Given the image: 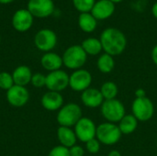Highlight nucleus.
Here are the masks:
<instances>
[{"mask_svg": "<svg viewBox=\"0 0 157 156\" xmlns=\"http://www.w3.org/2000/svg\"><path fill=\"white\" fill-rule=\"evenodd\" d=\"M99 40L105 53L113 57L121 55L127 47L126 36L121 30L115 28H108L104 29Z\"/></svg>", "mask_w": 157, "mask_h": 156, "instance_id": "1", "label": "nucleus"}, {"mask_svg": "<svg viewBox=\"0 0 157 156\" xmlns=\"http://www.w3.org/2000/svg\"><path fill=\"white\" fill-rule=\"evenodd\" d=\"M122 133L118 124L105 121L97 127L96 138L101 144L111 146L117 144L121 139Z\"/></svg>", "mask_w": 157, "mask_h": 156, "instance_id": "2", "label": "nucleus"}, {"mask_svg": "<svg viewBox=\"0 0 157 156\" xmlns=\"http://www.w3.org/2000/svg\"><path fill=\"white\" fill-rule=\"evenodd\" d=\"M102 117L108 122L119 123L121 119L126 115V108L124 104L118 98L104 100L100 107Z\"/></svg>", "mask_w": 157, "mask_h": 156, "instance_id": "3", "label": "nucleus"}, {"mask_svg": "<svg viewBox=\"0 0 157 156\" xmlns=\"http://www.w3.org/2000/svg\"><path fill=\"white\" fill-rule=\"evenodd\" d=\"M63 63L68 69L78 70L86 64L87 54L81 45H73L66 49L63 55Z\"/></svg>", "mask_w": 157, "mask_h": 156, "instance_id": "4", "label": "nucleus"}, {"mask_svg": "<svg viewBox=\"0 0 157 156\" xmlns=\"http://www.w3.org/2000/svg\"><path fill=\"white\" fill-rule=\"evenodd\" d=\"M82 108L75 103H68L63 106L57 114V121L63 127H75L82 118Z\"/></svg>", "mask_w": 157, "mask_h": 156, "instance_id": "5", "label": "nucleus"}, {"mask_svg": "<svg viewBox=\"0 0 157 156\" xmlns=\"http://www.w3.org/2000/svg\"><path fill=\"white\" fill-rule=\"evenodd\" d=\"M132 114L141 122L149 121L155 115V105L147 97H135L132 104Z\"/></svg>", "mask_w": 157, "mask_h": 156, "instance_id": "6", "label": "nucleus"}, {"mask_svg": "<svg viewBox=\"0 0 157 156\" xmlns=\"http://www.w3.org/2000/svg\"><path fill=\"white\" fill-rule=\"evenodd\" d=\"M97 127L98 126L91 119L87 117H82L80 120L75 125L74 131L77 140L86 143V142L96 138Z\"/></svg>", "mask_w": 157, "mask_h": 156, "instance_id": "7", "label": "nucleus"}, {"mask_svg": "<svg viewBox=\"0 0 157 156\" xmlns=\"http://www.w3.org/2000/svg\"><path fill=\"white\" fill-rule=\"evenodd\" d=\"M92 74L86 69L75 70L69 76V86L75 92H84L87 88L91 87Z\"/></svg>", "mask_w": 157, "mask_h": 156, "instance_id": "8", "label": "nucleus"}, {"mask_svg": "<svg viewBox=\"0 0 157 156\" xmlns=\"http://www.w3.org/2000/svg\"><path fill=\"white\" fill-rule=\"evenodd\" d=\"M45 86L50 91L61 92L69 86V75L63 70H57L51 72L46 76Z\"/></svg>", "mask_w": 157, "mask_h": 156, "instance_id": "9", "label": "nucleus"}, {"mask_svg": "<svg viewBox=\"0 0 157 156\" xmlns=\"http://www.w3.org/2000/svg\"><path fill=\"white\" fill-rule=\"evenodd\" d=\"M36 47L42 51H50L57 43V36L54 31L49 29H40L35 36Z\"/></svg>", "mask_w": 157, "mask_h": 156, "instance_id": "10", "label": "nucleus"}, {"mask_svg": "<svg viewBox=\"0 0 157 156\" xmlns=\"http://www.w3.org/2000/svg\"><path fill=\"white\" fill-rule=\"evenodd\" d=\"M28 10L33 17H47L53 13L54 4L52 0H29Z\"/></svg>", "mask_w": 157, "mask_h": 156, "instance_id": "11", "label": "nucleus"}, {"mask_svg": "<svg viewBox=\"0 0 157 156\" xmlns=\"http://www.w3.org/2000/svg\"><path fill=\"white\" fill-rule=\"evenodd\" d=\"M6 98L10 105L14 107H23L29 98V91L25 86L14 85L6 92Z\"/></svg>", "mask_w": 157, "mask_h": 156, "instance_id": "12", "label": "nucleus"}, {"mask_svg": "<svg viewBox=\"0 0 157 156\" xmlns=\"http://www.w3.org/2000/svg\"><path fill=\"white\" fill-rule=\"evenodd\" d=\"M33 23V16L28 9H18L12 17V25L17 31L24 32L30 29Z\"/></svg>", "mask_w": 157, "mask_h": 156, "instance_id": "13", "label": "nucleus"}, {"mask_svg": "<svg viewBox=\"0 0 157 156\" xmlns=\"http://www.w3.org/2000/svg\"><path fill=\"white\" fill-rule=\"evenodd\" d=\"M115 11V4L110 0H99L95 3L91 14L97 20H105L110 17Z\"/></svg>", "mask_w": 157, "mask_h": 156, "instance_id": "14", "label": "nucleus"}, {"mask_svg": "<svg viewBox=\"0 0 157 156\" xmlns=\"http://www.w3.org/2000/svg\"><path fill=\"white\" fill-rule=\"evenodd\" d=\"M81 101L86 108H100L104 102V98L99 89L96 87H89L81 94Z\"/></svg>", "mask_w": 157, "mask_h": 156, "instance_id": "15", "label": "nucleus"}, {"mask_svg": "<svg viewBox=\"0 0 157 156\" xmlns=\"http://www.w3.org/2000/svg\"><path fill=\"white\" fill-rule=\"evenodd\" d=\"M63 97L59 92L49 91L41 98V105L42 107L50 111L58 110L63 107Z\"/></svg>", "mask_w": 157, "mask_h": 156, "instance_id": "16", "label": "nucleus"}, {"mask_svg": "<svg viewBox=\"0 0 157 156\" xmlns=\"http://www.w3.org/2000/svg\"><path fill=\"white\" fill-rule=\"evenodd\" d=\"M57 137L61 145L68 149L76 144L77 138L75 133V131H73L69 127H59L57 131Z\"/></svg>", "mask_w": 157, "mask_h": 156, "instance_id": "17", "label": "nucleus"}, {"mask_svg": "<svg viewBox=\"0 0 157 156\" xmlns=\"http://www.w3.org/2000/svg\"><path fill=\"white\" fill-rule=\"evenodd\" d=\"M41 65L48 71L53 72L60 70L62 65L63 64V58L58 55L57 53L54 52H47L45 53L40 60Z\"/></svg>", "mask_w": 157, "mask_h": 156, "instance_id": "18", "label": "nucleus"}, {"mask_svg": "<svg viewBox=\"0 0 157 156\" xmlns=\"http://www.w3.org/2000/svg\"><path fill=\"white\" fill-rule=\"evenodd\" d=\"M12 76H13V80H14L15 85L25 86L29 82H31L32 74H31L30 69L28 66L20 65L14 70Z\"/></svg>", "mask_w": 157, "mask_h": 156, "instance_id": "19", "label": "nucleus"}, {"mask_svg": "<svg viewBox=\"0 0 157 156\" xmlns=\"http://www.w3.org/2000/svg\"><path fill=\"white\" fill-rule=\"evenodd\" d=\"M138 123V120L132 114H126L118 123V126L122 135H130L137 130Z\"/></svg>", "mask_w": 157, "mask_h": 156, "instance_id": "20", "label": "nucleus"}, {"mask_svg": "<svg viewBox=\"0 0 157 156\" xmlns=\"http://www.w3.org/2000/svg\"><path fill=\"white\" fill-rule=\"evenodd\" d=\"M78 25L84 32L91 33L97 29L98 20L89 12L81 13L78 17Z\"/></svg>", "mask_w": 157, "mask_h": 156, "instance_id": "21", "label": "nucleus"}, {"mask_svg": "<svg viewBox=\"0 0 157 156\" xmlns=\"http://www.w3.org/2000/svg\"><path fill=\"white\" fill-rule=\"evenodd\" d=\"M81 46L87 55L96 56L103 51L100 40L97 38H87L84 40Z\"/></svg>", "mask_w": 157, "mask_h": 156, "instance_id": "22", "label": "nucleus"}, {"mask_svg": "<svg viewBox=\"0 0 157 156\" xmlns=\"http://www.w3.org/2000/svg\"><path fill=\"white\" fill-rule=\"evenodd\" d=\"M97 67H98V71L102 74L111 73L115 67L114 57L108 53L101 54L97 61Z\"/></svg>", "mask_w": 157, "mask_h": 156, "instance_id": "23", "label": "nucleus"}, {"mask_svg": "<svg viewBox=\"0 0 157 156\" xmlns=\"http://www.w3.org/2000/svg\"><path fill=\"white\" fill-rule=\"evenodd\" d=\"M100 92L104 100H110L117 98L119 94V87L113 81H107L100 86Z\"/></svg>", "mask_w": 157, "mask_h": 156, "instance_id": "24", "label": "nucleus"}, {"mask_svg": "<svg viewBox=\"0 0 157 156\" xmlns=\"http://www.w3.org/2000/svg\"><path fill=\"white\" fill-rule=\"evenodd\" d=\"M95 0H73L74 6L81 13H88L92 10Z\"/></svg>", "mask_w": 157, "mask_h": 156, "instance_id": "25", "label": "nucleus"}, {"mask_svg": "<svg viewBox=\"0 0 157 156\" xmlns=\"http://www.w3.org/2000/svg\"><path fill=\"white\" fill-rule=\"evenodd\" d=\"M14 80L12 74L6 72L0 73V88L4 90H8L14 86Z\"/></svg>", "mask_w": 157, "mask_h": 156, "instance_id": "26", "label": "nucleus"}, {"mask_svg": "<svg viewBox=\"0 0 157 156\" xmlns=\"http://www.w3.org/2000/svg\"><path fill=\"white\" fill-rule=\"evenodd\" d=\"M100 146L101 143L98 142V140L97 138H94L88 142L86 143V149L89 154H96L100 151Z\"/></svg>", "mask_w": 157, "mask_h": 156, "instance_id": "27", "label": "nucleus"}, {"mask_svg": "<svg viewBox=\"0 0 157 156\" xmlns=\"http://www.w3.org/2000/svg\"><path fill=\"white\" fill-rule=\"evenodd\" d=\"M48 156H70V153L68 148L62 145H58L51 150Z\"/></svg>", "mask_w": 157, "mask_h": 156, "instance_id": "28", "label": "nucleus"}, {"mask_svg": "<svg viewBox=\"0 0 157 156\" xmlns=\"http://www.w3.org/2000/svg\"><path fill=\"white\" fill-rule=\"evenodd\" d=\"M31 84L35 87H42L46 84V76L40 73H37L31 77Z\"/></svg>", "mask_w": 157, "mask_h": 156, "instance_id": "29", "label": "nucleus"}, {"mask_svg": "<svg viewBox=\"0 0 157 156\" xmlns=\"http://www.w3.org/2000/svg\"><path fill=\"white\" fill-rule=\"evenodd\" d=\"M70 156H84L85 155V150L80 145H74L73 147L69 148Z\"/></svg>", "mask_w": 157, "mask_h": 156, "instance_id": "30", "label": "nucleus"}, {"mask_svg": "<svg viewBox=\"0 0 157 156\" xmlns=\"http://www.w3.org/2000/svg\"><path fill=\"white\" fill-rule=\"evenodd\" d=\"M146 97V92L144 88H138L135 91V97L141 98V97Z\"/></svg>", "mask_w": 157, "mask_h": 156, "instance_id": "31", "label": "nucleus"}, {"mask_svg": "<svg viewBox=\"0 0 157 156\" xmlns=\"http://www.w3.org/2000/svg\"><path fill=\"white\" fill-rule=\"evenodd\" d=\"M151 57L154 62V63L157 66V44L153 48L152 52H151Z\"/></svg>", "mask_w": 157, "mask_h": 156, "instance_id": "32", "label": "nucleus"}, {"mask_svg": "<svg viewBox=\"0 0 157 156\" xmlns=\"http://www.w3.org/2000/svg\"><path fill=\"white\" fill-rule=\"evenodd\" d=\"M108 156H121V154L120 151L118 150H111L109 154H108Z\"/></svg>", "mask_w": 157, "mask_h": 156, "instance_id": "33", "label": "nucleus"}, {"mask_svg": "<svg viewBox=\"0 0 157 156\" xmlns=\"http://www.w3.org/2000/svg\"><path fill=\"white\" fill-rule=\"evenodd\" d=\"M152 12H153L154 17L157 19V2H155V3L154 4V6H153V7H152Z\"/></svg>", "mask_w": 157, "mask_h": 156, "instance_id": "34", "label": "nucleus"}, {"mask_svg": "<svg viewBox=\"0 0 157 156\" xmlns=\"http://www.w3.org/2000/svg\"><path fill=\"white\" fill-rule=\"evenodd\" d=\"M14 0H0V3L1 4H9L11 2H13Z\"/></svg>", "mask_w": 157, "mask_h": 156, "instance_id": "35", "label": "nucleus"}, {"mask_svg": "<svg viewBox=\"0 0 157 156\" xmlns=\"http://www.w3.org/2000/svg\"><path fill=\"white\" fill-rule=\"evenodd\" d=\"M111 2H113L114 4L115 3H120V2H121V1H123V0H110Z\"/></svg>", "mask_w": 157, "mask_h": 156, "instance_id": "36", "label": "nucleus"}, {"mask_svg": "<svg viewBox=\"0 0 157 156\" xmlns=\"http://www.w3.org/2000/svg\"><path fill=\"white\" fill-rule=\"evenodd\" d=\"M156 143H157V142H156Z\"/></svg>", "mask_w": 157, "mask_h": 156, "instance_id": "37", "label": "nucleus"}]
</instances>
